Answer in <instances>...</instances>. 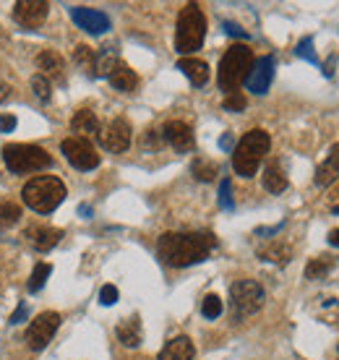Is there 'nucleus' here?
Wrapping results in <instances>:
<instances>
[{
    "instance_id": "f8f14e48",
    "label": "nucleus",
    "mask_w": 339,
    "mask_h": 360,
    "mask_svg": "<svg viewBox=\"0 0 339 360\" xmlns=\"http://www.w3.org/2000/svg\"><path fill=\"white\" fill-rule=\"evenodd\" d=\"M71 19L79 29H84L86 34H105L110 29V16L102 11L86 8V6H74L71 8Z\"/></svg>"
},
{
    "instance_id": "58836bf2",
    "label": "nucleus",
    "mask_w": 339,
    "mask_h": 360,
    "mask_svg": "<svg viewBox=\"0 0 339 360\" xmlns=\"http://www.w3.org/2000/svg\"><path fill=\"white\" fill-rule=\"evenodd\" d=\"M16 128V118L13 115H0V133H11Z\"/></svg>"
},
{
    "instance_id": "cd10ccee",
    "label": "nucleus",
    "mask_w": 339,
    "mask_h": 360,
    "mask_svg": "<svg viewBox=\"0 0 339 360\" xmlns=\"http://www.w3.org/2000/svg\"><path fill=\"white\" fill-rule=\"evenodd\" d=\"M74 60L81 65V68H86L89 74H94V60H97V53H94L92 47L79 45L76 47V53H74Z\"/></svg>"
},
{
    "instance_id": "473e14b6",
    "label": "nucleus",
    "mask_w": 339,
    "mask_h": 360,
    "mask_svg": "<svg viewBox=\"0 0 339 360\" xmlns=\"http://www.w3.org/2000/svg\"><path fill=\"white\" fill-rule=\"evenodd\" d=\"M220 209L225 212H232L235 209V201H232V183H230V178H225L220 183Z\"/></svg>"
},
{
    "instance_id": "f3484780",
    "label": "nucleus",
    "mask_w": 339,
    "mask_h": 360,
    "mask_svg": "<svg viewBox=\"0 0 339 360\" xmlns=\"http://www.w3.org/2000/svg\"><path fill=\"white\" fill-rule=\"evenodd\" d=\"M178 71H183L185 79L193 84V86H206L209 81V65L199 60V58H183L178 60Z\"/></svg>"
},
{
    "instance_id": "7ed1b4c3",
    "label": "nucleus",
    "mask_w": 339,
    "mask_h": 360,
    "mask_svg": "<svg viewBox=\"0 0 339 360\" xmlns=\"http://www.w3.org/2000/svg\"><path fill=\"white\" fill-rule=\"evenodd\" d=\"M24 204H27L32 212L39 214H50L53 209H58L65 199V185L60 178L55 175H39L32 178L27 185H24Z\"/></svg>"
},
{
    "instance_id": "79ce46f5",
    "label": "nucleus",
    "mask_w": 339,
    "mask_h": 360,
    "mask_svg": "<svg viewBox=\"0 0 339 360\" xmlns=\"http://www.w3.org/2000/svg\"><path fill=\"white\" fill-rule=\"evenodd\" d=\"M8 94H11V86H8V84H0V102L8 100Z\"/></svg>"
},
{
    "instance_id": "f03ea898",
    "label": "nucleus",
    "mask_w": 339,
    "mask_h": 360,
    "mask_svg": "<svg viewBox=\"0 0 339 360\" xmlns=\"http://www.w3.org/2000/svg\"><path fill=\"white\" fill-rule=\"evenodd\" d=\"M269 149H272V139H269L266 131H248L246 136L235 144V149H232V170L240 178H253L258 165H261V159L269 154Z\"/></svg>"
},
{
    "instance_id": "2eb2a0df",
    "label": "nucleus",
    "mask_w": 339,
    "mask_h": 360,
    "mask_svg": "<svg viewBox=\"0 0 339 360\" xmlns=\"http://www.w3.org/2000/svg\"><path fill=\"white\" fill-rule=\"evenodd\" d=\"M24 238H27L37 251H50L53 246L60 243L63 230H58V227H47V225H32V227L24 230Z\"/></svg>"
},
{
    "instance_id": "9d476101",
    "label": "nucleus",
    "mask_w": 339,
    "mask_h": 360,
    "mask_svg": "<svg viewBox=\"0 0 339 360\" xmlns=\"http://www.w3.org/2000/svg\"><path fill=\"white\" fill-rule=\"evenodd\" d=\"M60 149H63L65 159H68L76 170H84V173H86V170H94V167L100 165V154H97L92 144L86 139H81V136L65 139L63 144H60Z\"/></svg>"
},
{
    "instance_id": "2f4dec72",
    "label": "nucleus",
    "mask_w": 339,
    "mask_h": 360,
    "mask_svg": "<svg viewBox=\"0 0 339 360\" xmlns=\"http://www.w3.org/2000/svg\"><path fill=\"white\" fill-rule=\"evenodd\" d=\"M32 89H34V94H37L39 102H50V92H53V86H50V81H47L42 74H37L34 79H32Z\"/></svg>"
},
{
    "instance_id": "a211bd4d",
    "label": "nucleus",
    "mask_w": 339,
    "mask_h": 360,
    "mask_svg": "<svg viewBox=\"0 0 339 360\" xmlns=\"http://www.w3.org/2000/svg\"><path fill=\"white\" fill-rule=\"evenodd\" d=\"M37 65H39V71H42V76H45L47 81H50V79L63 81L65 63H63V58L58 55L55 50H42V53H39V58H37Z\"/></svg>"
},
{
    "instance_id": "393cba45",
    "label": "nucleus",
    "mask_w": 339,
    "mask_h": 360,
    "mask_svg": "<svg viewBox=\"0 0 339 360\" xmlns=\"http://www.w3.org/2000/svg\"><path fill=\"white\" fill-rule=\"evenodd\" d=\"M118 55H115V50L107 47V50H102L97 60H94V76H105V79H110V74L118 68Z\"/></svg>"
},
{
    "instance_id": "72a5a7b5",
    "label": "nucleus",
    "mask_w": 339,
    "mask_h": 360,
    "mask_svg": "<svg viewBox=\"0 0 339 360\" xmlns=\"http://www.w3.org/2000/svg\"><path fill=\"white\" fill-rule=\"evenodd\" d=\"M295 53H298V58H305V60H311L313 65H321L319 63V55L313 53V39L311 37H305L298 42V47H295Z\"/></svg>"
},
{
    "instance_id": "e433bc0d",
    "label": "nucleus",
    "mask_w": 339,
    "mask_h": 360,
    "mask_svg": "<svg viewBox=\"0 0 339 360\" xmlns=\"http://www.w3.org/2000/svg\"><path fill=\"white\" fill-rule=\"evenodd\" d=\"M222 27H225V32H227L230 37H235V39H248V32H246L243 27H238L235 21H225Z\"/></svg>"
},
{
    "instance_id": "423d86ee",
    "label": "nucleus",
    "mask_w": 339,
    "mask_h": 360,
    "mask_svg": "<svg viewBox=\"0 0 339 360\" xmlns=\"http://www.w3.org/2000/svg\"><path fill=\"white\" fill-rule=\"evenodd\" d=\"M3 159L11 173H37L53 165V157L37 144H8L3 149Z\"/></svg>"
},
{
    "instance_id": "5701e85b",
    "label": "nucleus",
    "mask_w": 339,
    "mask_h": 360,
    "mask_svg": "<svg viewBox=\"0 0 339 360\" xmlns=\"http://www.w3.org/2000/svg\"><path fill=\"white\" fill-rule=\"evenodd\" d=\"M110 84L118 92H133L138 84V76H136V71H131L126 63H118V68L110 74Z\"/></svg>"
},
{
    "instance_id": "c85d7f7f",
    "label": "nucleus",
    "mask_w": 339,
    "mask_h": 360,
    "mask_svg": "<svg viewBox=\"0 0 339 360\" xmlns=\"http://www.w3.org/2000/svg\"><path fill=\"white\" fill-rule=\"evenodd\" d=\"M331 269V261L329 259H313L308 267H305V277L308 279H324L329 274Z\"/></svg>"
},
{
    "instance_id": "20e7f679",
    "label": "nucleus",
    "mask_w": 339,
    "mask_h": 360,
    "mask_svg": "<svg viewBox=\"0 0 339 360\" xmlns=\"http://www.w3.org/2000/svg\"><path fill=\"white\" fill-rule=\"evenodd\" d=\"M206 37V16L196 3H188L180 16H178V29H175V50L180 55H191L204 45Z\"/></svg>"
},
{
    "instance_id": "7c9ffc66",
    "label": "nucleus",
    "mask_w": 339,
    "mask_h": 360,
    "mask_svg": "<svg viewBox=\"0 0 339 360\" xmlns=\"http://www.w3.org/2000/svg\"><path fill=\"white\" fill-rule=\"evenodd\" d=\"M21 220V206L13 201H0V222H8V225H13V222Z\"/></svg>"
},
{
    "instance_id": "c756f323",
    "label": "nucleus",
    "mask_w": 339,
    "mask_h": 360,
    "mask_svg": "<svg viewBox=\"0 0 339 360\" xmlns=\"http://www.w3.org/2000/svg\"><path fill=\"white\" fill-rule=\"evenodd\" d=\"M201 314H204V319H220L222 316V300H220V295H206L204 298V303H201Z\"/></svg>"
},
{
    "instance_id": "39448f33",
    "label": "nucleus",
    "mask_w": 339,
    "mask_h": 360,
    "mask_svg": "<svg viewBox=\"0 0 339 360\" xmlns=\"http://www.w3.org/2000/svg\"><path fill=\"white\" fill-rule=\"evenodd\" d=\"M251 68H253V50L251 47L248 45L227 47V53L220 60V74H217L220 89H225L227 94L238 92L240 84H246Z\"/></svg>"
},
{
    "instance_id": "412c9836",
    "label": "nucleus",
    "mask_w": 339,
    "mask_h": 360,
    "mask_svg": "<svg viewBox=\"0 0 339 360\" xmlns=\"http://www.w3.org/2000/svg\"><path fill=\"white\" fill-rule=\"evenodd\" d=\"M115 334H118V340L126 347H138L141 345V321H138V316H131L123 324H118Z\"/></svg>"
},
{
    "instance_id": "9b49d317",
    "label": "nucleus",
    "mask_w": 339,
    "mask_h": 360,
    "mask_svg": "<svg viewBox=\"0 0 339 360\" xmlns=\"http://www.w3.org/2000/svg\"><path fill=\"white\" fill-rule=\"evenodd\" d=\"M50 3L47 0H19L13 3V19L24 29H37L47 19Z\"/></svg>"
},
{
    "instance_id": "6ab92c4d",
    "label": "nucleus",
    "mask_w": 339,
    "mask_h": 360,
    "mask_svg": "<svg viewBox=\"0 0 339 360\" xmlns=\"http://www.w3.org/2000/svg\"><path fill=\"white\" fill-rule=\"evenodd\" d=\"M193 355H196L193 342L188 337H175V340H170L162 347L159 360H193Z\"/></svg>"
},
{
    "instance_id": "f704fd0d",
    "label": "nucleus",
    "mask_w": 339,
    "mask_h": 360,
    "mask_svg": "<svg viewBox=\"0 0 339 360\" xmlns=\"http://www.w3.org/2000/svg\"><path fill=\"white\" fill-rule=\"evenodd\" d=\"M246 94L243 92H230L227 97H225V110L227 112H240L246 110Z\"/></svg>"
},
{
    "instance_id": "bb28decb",
    "label": "nucleus",
    "mask_w": 339,
    "mask_h": 360,
    "mask_svg": "<svg viewBox=\"0 0 339 360\" xmlns=\"http://www.w3.org/2000/svg\"><path fill=\"white\" fill-rule=\"evenodd\" d=\"M53 274V267L50 264H37V269H34V274H32V279L27 282V290L29 293H39L42 287H45L47 277Z\"/></svg>"
},
{
    "instance_id": "f257e3e1",
    "label": "nucleus",
    "mask_w": 339,
    "mask_h": 360,
    "mask_svg": "<svg viewBox=\"0 0 339 360\" xmlns=\"http://www.w3.org/2000/svg\"><path fill=\"white\" fill-rule=\"evenodd\" d=\"M217 248V238L211 232H165L157 243V253L167 267L185 269L209 259Z\"/></svg>"
},
{
    "instance_id": "a878e982",
    "label": "nucleus",
    "mask_w": 339,
    "mask_h": 360,
    "mask_svg": "<svg viewBox=\"0 0 339 360\" xmlns=\"http://www.w3.org/2000/svg\"><path fill=\"white\" fill-rule=\"evenodd\" d=\"M191 173L196 175V180H204V183H211L214 178L220 175V167H217V162H211V159H193L191 165Z\"/></svg>"
},
{
    "instance_id": "c9c22d12",
    "label": "nucleus",
    "mask_w": 339,
    "mask_h": 360,
    "mask_svg": "<svg viewBox=\"0 0 339 360\" xmlns=\"http://www.w3.org/2000/svg\"><path fill=\"white\" fill-rule=\"evenodd\" d=\"M100 303L102 305H115V303H118V287H115V285H105V287H102Z\"/></svg>"
},
{
    "instance_id": "4c0bfd02",
    "label": "nucleus",
    "mask_w": 339,
    "mask_h": 360,
    "mask_svg": "<svg viewBox=\"0 0 339 360\" xmlns=\"http://www.w3.org/2000/svg\"><path fill=\"white\" fill-rule=\"evenodd\" d=\"M144 147H149V149H159V147H162V133H157V131H149L147 139H144Z\"/></svg>"
},
{
    "instance_id": "ea45409f",
    "label": "nucleus",
    "mask_w": 339,
    "mask_h": 360,
    "mask_svg": "<svg viewBox=\"0 0 339 360\" xmlns=\"http://www.w3.org/2000/svg\"><path fill=\"white\" fill-rule=\"evenodd\" d=\"M27 316H29V308H27V303L21 300L19 308H16V314L11 316V324H21V321H24V319H27Z\"/></svg>"
},
{
    "instance_id": "1a4fd4ad",
    "label": "nucleus",
    "mask_w": 339,
    "mask_h": 360,
    "mask_svg": "<svg viewBox=\"0 0 339 360\" xmlns=\"http://www.w3.org/2000/svg\"><path fill=\"white\" fill-rule=\"evenodd\" d=\"M97 141L102 144V149H107L112 154H120L131 147V123L123 118H115L110 123L100 126V133H97Z\"/></svg>"
},
{
    "instance_id": "0eeeda50",
    "label": "nucleus",
    "mask_w": 339,
    "mask_h": 360,
    "mask_svg": "<svg viewBox=\"0 0 339 360\" xmlns=\"http://www.w3.org/2000/svg\"><path fill=\"white\" fill-rule=\"evenodd\" d=\"M230 300H232V311L238 319L251 316L264 308V287L258 285L256 279H238L230 287Z\"/></svg>"
},
{
    "instance_id": "4468645a",
    "label": "nucleus",
    "mask_w": 339,
    "mask_h": 360,
    "mask_svg": "<svg viewBox=\"0 0 339 360\" xmlns=\"http://www.w3.org/2000/svg\"><path fill=\"white\" fill-rule=\"evenodd\" d=\"M162 139L178 152H193V147H196L191 126L183 123V120H167L165 128H162Z\"/></svg>"
},
{
    "instance_id": "aec40b11",
    "label": "nucleus",
    "mask_w": 339,
    "mask_h": 360,
    "mask_svg": "<svg viewBox=\"0 0 339 360\" xmlns=\"http://www.w3.org/2000/svg\"><path fill=\"white\" fill-rule=\"evenodd\" d=\"M258 259L261 261H272V264H287L293 259V248L282 243V240H272L269 246L258 248Z\"/></svg>"
},
{
    "instance_id": "c03bdc74",
    "label": "nucleus",
    "mask_w": 339,
    "mask_h": 360,
    "mask_svg": "<svg viewBox=\"0 0 339 360\" xmlns=\"http://www.w3.org/2000/svg\"><path fill=\"white\" fill-rule=\"evenodd\" d=\"M334 214H339V206H334Z\"/></svg>"
},
{
    "instance_id": "6e6552de",
    "label": "nucleus",
    "mask_w": 339,
    "mask_h": 360,
    "mask_svg": "<svg viewBox=\"0 0 339 360\" xmlns=\"http://www.w3.org/2000/svg\"><path fill=\"white\" fill-rule=\"evenodd\" d=\"M60 314H55V311H45V314H39L34 321L29 324L27 329V345L32 347L34 352L45 350L47 345H50V340H53V334L58 332V326H60Z\"/></svg>"
},
{
    "instance_id": "a19ab883",
    "label": "nucleus",
    "mask_w": 339,
    "mask_h": 360,
    "mask_svg": "<svg viewBox=\"0 0 339 360\" xmlns=\"http://www.w3.org/2000/svg\"><path fill=\"white\" fill-rule=\"evenodd\" d=\"M220 149H225V152H230V149H235V139H232V133H225L220 139Z\"/></svg>"
},
{
    "instance_id": "37998d69",
    "label": "nucleus",
    "mask_w": 339,
    "mask_h": 360,
    "mask_svg": "<svg viewBox=\"0 0 339 360\" xmlns=\"http://www.w3.org/2000/svg\"><path fill=\"white\" fill-rule=\"evenodd\" d=\"M329 243L339 248V230H331V232H329Z\"/></svg>"
},
{
    "instance_id": "4be33fe9",
    "label": "nucleus",
    "mask_w": 339,
    "mask_h": 360,
    "mask_svg": "<svg viewBox=\"0 0 339 360\" xmlns=\"http://www.w3.org/2000/svg\"><path fill=\"white\" fill-rule=\"evenodd\" d=\"M264 188L269 194H282L287 188V175L284 170L279 167V162H269L264 170Z\"/></svg>"
},
{
    "instance_id": "dca6fc26",
    "label": "nucleus",
    "mask_w": 339,
    "mask_h": 360,
    "mask_svg": "<svg viewBox=\"0 0 339 360\" xmlns=\"http://www.w3.org/2000/svg\"><path fill=\"white\" fill-rule=\"evenodd\" d=\"M337 178H339V144H334V147L329 149V157L316 167V178H313V180H316L319 188H326V185H331Z\"/></svg>"
},
{
    "instance_id": "b1692460",
    "label": "nucleus",
    "mask_w": 339,
    "mask_h": 360,
    "mask_svg": "<svg viewBox=\"0 0 339 360\" xmlns=\"http://www.w3.org/2000/svg\"><path fill=\"white\" fill-rule=\"evenodd\" d=\"M71 128H74L76 133H81V139H84V136L100 133V120H97V115H94L92 110H79L74 115V120H71Z\"/></svg>"
},
{
    "instance_id": "ddd939ff",
    "label": "nucleus",
    "mask_w": 339,
    "mask_h": 360,
    "mask_svg": "<svg viewBox=\"0 0 339 360\" xmlns=\"http://www.w3.org/2000/svg\"><path fill=\"white\" fill-rule=\"evenodd\" d=\"M274 81V58L272 55H264L253 60V68H251V74L246 79V86L248 92L253 94H266L269 92V86Z\"/></svg>"
}]
</instances>
